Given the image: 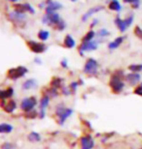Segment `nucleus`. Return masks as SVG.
Here are the masks:
<instances>
[{"mask_svg":"<svg viewBox=\"0 0 142 149\" xmlns=\"http://www.w3.org/2000/svg\"><path fill=\"white\" fill-rule=\"evenodd\" d=\"M97 22H98V20H97V19H95V20H93V23H92V24H91V27H93V26H94V25H96V24H97Z\"/></svg>","mask_w":142,"mask_h":149,"instance_id":"obj_38","label":"nucleus"},{"mask_svg":"<svg viewBox=\"0 0 142 149\" xmlns=\"http://www.w3.org/2000/svg\"><path fill=\"white\" fill-rule=\"evenodd\" d=\"M128 3H131V4L134 6V8H137L138 7V5L140 4V2L139 1H128Z\"/></svg>","mask_w":142,"mask_h":149,"instance_id":"obj_35","label":"nucleus"},{"mask_svg":"<svg viewBox=\"0 0 142 149\" xmlns=\"http://www.w3.org/2000/svg\"><path fill=\"white\" fill-rule=\"evenodd\" d=\"M38 86V81L35 79H26L22 84V88L24 90H30V89H34Z\"/></svg>","mask_w":142,"mask_h":149,"instance_id":"obj_16","label":"nucleus"},{"mask_svg":"<svg viewBox=\"0 0 142 149\" xmlns=\"http://www.w3.org/2000/svg\"><path fill=\"white\" fill-rule=\"evenodd\" d=\"M46 14L55 13V11H57L59 9L62 8V4L57 1H46Z\"/></svg>","mask_w":142,"mask_h":149,"instance_id":"obj_10","label":"nucleus"},{"mask_svg":"<svg viewBox=\"0 0 142 149\" xmlns=\"http://www.w3.org/2000/svg\"><path fill=\"white\" fill-rule=\"evenodd\" d=\"M129 70H131L132 73H137L142 71V65L141 64H132L129 66Z\"/></svg>","mask_w":142,"mask_h":149,"instance_id":"obj_27","label":"nucleus"},{"mask_svg":"<svg viewBox=\"0 0 142 149\" xmlns=\"http://www.w3.org/2000/svg\"><path fill=\"white\" fill-rule=\"evenodd\" d=\"M27 44L30 49L35 53H42L46 50V46L44 44L38 43V42L35 41H29Z\"/></svg>","mask_w":142,"mask_h":149,"instance_id":"obj_8","label":"nucleus"},{"mask_svg":"<svg viewBox=\"0 0 142 149\" xmlns=\"http://www.w3.org/2000/svg\"><path fill=\"white\" fill-rule=\"evenodd\" d=\"M61 17L57 13H52V14H46L43 17L42 22L44 24H56L57 25L59 22H61Z\"/></svg>","mask_w":142,"mask_h":149,"instance_id":"obj_7","label":"nucleus"},{"mask_svg":"<svg viewBox=\"0 0 142 149\" xmlns=\"http://www.w3.org/2000/svg\"><path fill=\"white\" fill-rule=\"evenodd\" d=\"M108 7L112 11H121V9H122V7H121V4L118 1H116V0L111 1L110 3H109Z\"/></svg>","mask_w":142,"mask_h":149,"instance_id":"obj_24","label":"nucleus"},{"mask_svg":"<svg viewBox=\"0 0 142 149\" xmlns=\"http://www.w3.org/2000/svg\"><path fill=\"white\" fill-rule=\"evenodd\" d=\"M28 141L31 142H37L41 141V136L40 134H38L37 132H31L28 135Z\"/></svg>","mask_w":142,"mask_h":149,"instance_id":"obj_23","label":"nucleus"},{"mask_svg":"<svg viewBox=\"0 0 142 149\" xmlns=\"http://www.w3.org/2000/svg\"><path fill=\"white\" fill-rule=\"evenodd\" d=\"M124 41V37H119V38H116L113 42H111V43L108 44V47L110 49H117L118 47L120 46L121 44H122V42Z\"/></svg>","mask_w":142,"mask_h":149,"instance_id":"obj_22","label":"nucleus"},{"mask_svg":"<svg viewBox=\"0 0 142 149\" xmlns=\"http://www.w3.org/2000/svg\"><path fill=\"white\" fill-rule=\"evenodd\" d=\"M141 149H142V148H141Z\"/></svg>","mask_w":142,"mask_h":149,"instance_id":"obj_40","label":"nucleus"},{"mask_svg":"<svg viewBox=\"0 0 142 149\" xmlns=\"http://www.w3.org/2000/svg\"><path fill=\"white\" fill-rule=\"evenodd\" d=\"M49 104V97L47 95H45L40 102V111H39V116L41 119H43L46 115V109L47 108Z\"/></svg>","mask_w":142,"mask_h":149,"instance_id":"obj_11","label":"nucleus"},{"mask_svg":"<svg viewBox=\"0 0 142 149\" xmlns=\"http://www.w3.org/2000/svg\"><path fill=\"white\" fill-rule=\"evenodd\" d=\"M78 82H72V83H71V85H70V88L72 89L73 92H76V88H78Z\"/></svg>","mask_w":142,"mask_h":149,"instance_id":"obj_33","label":"nucleus"},{"mask_svg":"<svg viewBox=\"0 0 142 149\" xmlns=\"http://www.w3.org/2000/svg\"><path fill=\"white\" fill-rule=\"evenodd\" d=\"M109 86L111 87L112 91H113L114 93H120V92H122L124 87H125V83L122 81L121 76L118 72L116 73V74L112 76V77L110 79V81H109Z\"/></svg>","mask_w":142,"mask_h":149,"instance_id":"obj_1","label":"nucleus"},{"mask_svg":"<svg viewBox=\"0 0 142 149\" xmlns=\"http://www.w3.org/2000/svg\"><path fill=\"white\" fill-rule=\"evenodd\" d=\"M134 33H135V35H136L138 38L142 39V29H140L139 27H138V26H136V27H135Z\"/></svg>","mask_w":142,"mask_h":149,"instance_id":"obj_31","label":"nucleus"},{"mask_svg":"<svg viewBox=\"0 0 142 149\" xmlns=\"http://www.w3.org/2000/svg\"><path fill=\"white\" fill-rule=\"evenodd\" d=\"M9 17L12 22H17V23H20V22H23L24 20L26 19V16L23 13H20V12H17V11H13L9 14Z\"/></svg>","mask_w":142,"mask_h":149,"instance_id":"obj_9","label":"nucleus"},{"mask_svg":"<svg viewBox=\"0 0 142 149\" xmlns=\"http://www.w3.org/2000/svg\"><path fill=\"white\" fill-rule=\"evenodd\" d=\"M27 72H28L27 68H25L23 66H19V67L13 68V69L9 70L8 74H7V77L10 79L16 80V79H19V77H22Z\"/></svg>","mask_w":142,"mask_h":149,"instance_id":"obj_3","label":"nucleus"},{"mask_svg":"<svg viewBox=\"0 0 142 149\" xmlns=\"http://www.w3.org/2000/svg\"><path fill=\"white\" fill-rule=\"evenodd\" d=\"M15 8H16V11L20 12V13H23L24 12H29L31 14L35 13V10L33 9V7L29 4V3H22V4H16L15 5Z\"/></svg>","mask_w":142,"mask_h":149,"instance_id":"obj_14","label":"nucleus"},{"mask_svg":"<svg viewBox=\"0 0 142 149\" xmlns=\"http://www.w3.org/2000/svg\"><path fill=\"white\" fill-rule=\"evenodd\" d=\"M35 61H36V63H39V64H41V60L39 58H35Z\"/></svg>","mask_w":142,"mask_h":149,"instance_id":"obj_39","label":"nucleus"},{"mask_svg":"<svg viewBox=\"0 0 142 149\" xmlns=\"http://www.w3.org/2000/svg\"><path fill=\"white\" fill-rule=\"evenodd\" d=\"M98 35H99L100 37H106L109 35V32L106 30V29H100V30H99V32H98Z\"/></svg>","mask_w":142,"mask_h":149,"instance_id":"obj_29","label":"nucleus"},{"mask_svg":"<svg viewBox=\"0 0 142 149\" xmlns=\"http://www.w3.org/2000/svg\"><path fill=\"white\" fill-rule=\"evenodd\" d=\"M14 95V90L13 88H7L6 90H0V99L5 100L8 98H11Z\"/></svg>","mask_w":142,"mask_h":149,"instance_id":"obj_18","label":"nucleus"},{"mask_svg":"<svg viewBox=\"0 0 142 149\" xmlns=\"http://www.w3.org/2000/svg\"><path fill=\"white\" fill-rule=\"evenodd\" d=\"M36 105H37V100L35 99L34 97L24 98V99L21 101V104H20V109H21L23 111L30 112L33 111V109L35 108Z\"/></svg>","mask_w":142,"mask_h":149,"instance_id":"obj_5","label":"nucleus"},{"mask_svg":"<svg viewBox=\"0 0 142 149\" xmlns=\"http://www.w3.org/2000/svg\"><path fill=\"white\" fill-rule=\"evenodd\" d=\"M64 45L67 47H69V49H73V47L76 46V41L73 40V38L71 36V35H67V36L65 37Z\"/></svg>","mask_w":142,"mask_h":149,"instance_id":"obj_21","label":"nucleus"},{"mask_svg":"<svg viewBox=\"0 0 142 149\" xmlns=\"http://www.w3.org/2000/svg\"><path fill=\"white\" fill-rule=\"evenodd\" d=\"M81 149H92L94 147V139L91 136H84L80 139Z\"/></svg>","mask_w":142,"mask_h":149,"instance_id":"obj_12","label":"nucleus"},{"mask_svg":"<svg viewBox=\"0 0 142 149\" xmlns=\"http://www.w3.org/2000/svg\"><path fill=\"white\" fill-rule=\"evenodd\" d=\"M99 71V64L93 58H89L84 65V73L89 76H95Z\"/></svg>","mask_w":142,"mask_h":149,"instance_id":"obj_4","label":"nucleus"},{"mask_svg":"<svg viewBox=\"0 0 142 149\" xmlns=\"http://www.w3.org/2000/svg\"><path fill=\"white\" fill-rule=\"evenodd\" d=\"M97 47H98V41H91V42H87V43H82L79 49H80V52L82 53L83 52H90V50L97 49Z\"/></svg>","mask_w":142,"mask_h":149,"instance_id":"obj_13","label":"nucleus"},{"mask_svg":"<svg viewBox=\"0 0 142 149\" xmlns=\"http://www.w3.org/2000/svg\"><path fill=\"white\" fill-rule=\"evenodd\" d=\"M65 26H66L65 22H63V20H61V22L57 24V29H59V30H63V29L65 28Z\"/></svg>","mask_w":142,"mask_h":149,"instance_id":"obj_34","label":"nucleus"},{"mask_svg":"<svg viewBox=\"0 0 142 149\" xmlns=\"http://www.w3.org/2000/svg\"><path fill=\"white\" fill-rule=\"evenodd\" d=\"M55 113L59 118V124L63 125L64 122L73 114V109L65 108L63 105H59L57 108H56Z\"/></svg>","mask_w":142,"mask_h":149,"instance_id":"obj_2","label":"nucleus"},{"mask_svg":"<svg viewBox=\"0 0 142 149\" xmlns=\"http://www.w3.org/2000/svg\"><path fill=\"white\" fill-rule=\"evenodd\" d=\"M140 74L137 73H131L129 74H127L126 79L131 85H135L137 82H139L140 80Z\"/></svg>","mask_w":142,"mask_h":149,"instance_id":"obj_15","label":"nucleus"},{"mask_svg":"<svg viewBox=\"0 0 142 149\" xmlns=\"http://www.w3.org/2000/svg\"><path fill=\"white\" fill-rule=\"evenodd\" d=\"M61 65H62V67H64V68H67L68 67V64H67V60H66V59H63V60L61 61Z\"/></svg>","mask_w":142,"mask_h":149,"instance_id":"obj_36","label":"nucleus"},{"mask_svg":"<svg viewBox=\"0 0 142 149\" xmlns=\"http://www.w3.org/2000/svg\"><path fill=\"white\" fill-rule=\"evenodd\" d=\"M1 149H14V145L10 143V142H4L2 144Z\"/></svg>","mask_w":142,"mask_h":149,"instance_id":"obj_30","label":"nucleus"},{"mask_svg":"<svg viewBox=\"0 0 142 149\" xmlns=\"http://www.w3.org/2000/svg\"><path fill=\"white\" fill-rule=\"evenodd\" d=\"M70 93H71V91H70L67 87H64V88H63V94H65V95H69Z\"/></svg>","mask_w":142,"mask_h":149,"instance_id":"obj_37","label":"nucleus"},{"mask_svg":"<svg viewBox=\"0 0 142 149\" xmlns=\"http://www.w3.org/2000/svg\"><path fill=\"white\" fill-rule=\"evenodd\" d=\"M62 81L63 79H60V77H54L51 81V86L53 88H57V87H60L61 84H62Z\"/></svg>","mask_w":142,"mask_h":149,"instance_id":"obj_26","label":"nucleus"},{"mask_svg":"<svg viewBox=\"0 0 142 149\" xmlns=\"http://www.w3.org/2000/svg\"><path fill=\"white\" fill-rule=\"evenodd\" d=\"M102 10H103V8L100 7V6H98V7H93V8L89 9V10H88L86 13L83 15V17H82V20H83V22H86L88 17H90L93 14L97 13V12L102 11Z\"/></svg>","mask_w":142,"mask_h":149,"instance_id":"obj_17","label":"nucleus"},{"mask_svg":"<svg viewBox=\"0 0 142 149\" xmlns=\"http://www.w3.org/2000/svg\"><path fill=\"white\" fill-rule=\"evenodd\" d=\"M3 108H4V111H7L9 113L13 112L15 109H17V103H16V101H14V100L9 101V102L6 104V105L3 107Z\"/></svg>","mask_w":142,"mask_h":149,"instance_id":"obj_19","label":"nucleus"},{"mask_svg":"<svg viewBox=\"0 0 142 149\" xmlns=\"http://www.w3.org/2000/svg\"><path fill=\"white\" fill-rule=\"evenodd\" d=\"M132 22H134V16H130L128 19H121L119 17H117L116 19H115V24L120 29L121 32L126 31V29L132 25Z\"/></svg>","mask_w":142,"mask_h":149,"instance_id":"obj_6","label":"nucleus"},{"mask_svg":"<svg viewBox=\"0 0 142 149\" xmlns=\"http://www.w3.org/2000/svg\"><path fill=\"white\" fill-rule=\"evenodd\" d=\"M94 37H95V31H89L84 36V38H83V43H87V42L93 41V38Z\"/></svg>","mask_w":142,"mask_h":149,"instance_id":"obj_28","label":"nucleus"},{"mask_svg":"<svg viewBox=\"0 0 142 149\" xmlns=\"http://www.w3.org/2000/svg\"><path fill=\"white\" fill-rule=\"evenodd\" d=\"M13 126L8 123L0 124V134H9L13 131Z\"/></svg>","mask_w":142,"mask_h":149,"instance_id":"obj_20","label":"nucleus"},{"mask_svg":"<svg viewBox=\"0 0 142 149\" xmlns=\"http://www.w3.org/2000/svg\"><path fill=\"white\" fill-rule=\"evenodd\" d=\"M49 37V32L47 30H40V32L38 33V38L41 41H46Z\"/></svg>","mask_w":142,"mask_h":149,"instance_id":"obj_25","label":"nucleus"},{"mask_svg":"<svg viewBox=\"0 0 142 149\" xmlns=\"http://www.w3.org/2000/svg\"><path fill=\"white\" fill-rule=\"evenodd\" d=\"M134 93L137 94V95H141V96H142V83L138 85L137 87L134 89Z\"/></svg>","mask_w":142,"mask_h":149,"instance_id":"obj_32","label":"nucleus"}]
</instances>
